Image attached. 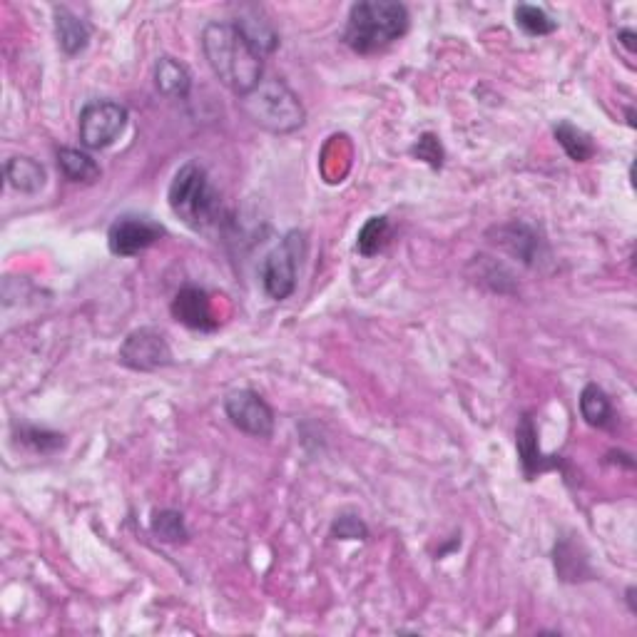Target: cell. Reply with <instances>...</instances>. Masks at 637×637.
<instances>
[{"mask_svg":"<svg viewBox=\"0 0 637 637\" xmlns=\"http://www.w3.org/2000/svg\"><path fill=\"white\" fill-rule=\"evenodd\" d=\"M202 50L219 83L237 98L252 93L264 80V60L234 23H207Z\"/></svg>","mask_w":637,"mask_h":637,"instance_id":"1","label":"cell"},{"mask_svg":"<svg viewBox=\"0 0 637 637\" xmlns=\"http://www.w3.org/2000/svg\"><path fill=\"white\" fill-rule=\"evenodd\" d=\"M409 10L394 0H364L351 5L344 28V43L354 53L371 55L386 50L409 33Z\"/></svg>","mask_w":637,"mask_h":637,"instance_id":"2","label":"cell"},{"mask_svg":"<svg viewBox=\"0 0 637 637\" xmlns=\"http://www.w3.org/2000/svg\"><path fill=\"white\" fill-rule=\"evenodd\" d=\"M239 103L254 125L274 132V135H289V132L299 130L307 120L302 100L284 80L277 78L262 80L252 93L239 98Z\"/></svg>","mask_w":637,"mask_h":637,"instance_id":"3","label":"cell"},{"mask_svg":"<svg viewBox=\"0 0 637 637\" xmlns=\"http://www.w3.org/2000/svg\"><path fill=\"white\" fill-rule=\"evenodd\" d=\"M167 202L172 212L195 232H205L219 217V195L200 162H187L175 172Z\"/></svg>","mask_w":637,"mask_h":637,"instance_id":"4","label":"cell"},{"mask_svg":"<svg viewBox=\"0 0 637 637\" xmlns=\"http://www.w3.org/2000/svg\"><path fill=\"white\" fill-rule=\"evenodd\" d=\"M307 242H304L302 232H289L282 239L279 247H274L272 252L264 257L262 262V287L267 292L269 299L274 302H284L294 294L297 289V272L299 262H302V254Z\"/></svg>","mask_w":637,"mask_h":637,"instance_id":"5","label":"cell"},{"mask_svg":"<svg viewBox=\"0 0 637 637\" xmlns=\"http://www.w3.org/2000/svg\"><path fill=\"white\" fill-rule=\"evenodd\" d=\"M127 110L112 100H93L83 107L78 120V135L88 150H105L125 132Z\"/></svg>","mask_w":637,"mask_h":637,"instance_id":"6","label":"cell"},{"mask_svg":"<svg viewBox=\"0 0 637 637\" xmlns=\"http://www.w3.org/2000/svg\"><path fill=\"white\" fill-rule=\"evenodd\" d=\"M117 359L125 369L132 371H157L172 364V349L167 344L165 334L152 326H142L125 336Z\"/></svg>","mask_w":637,"mask_h":637,"instance_id":"7","label":"cell"},{"mask_svg":"<svg viewBox=\"0 0 637 637\" xmlns=\"http://www.w3.org/2000/svg\"><path fill=\"white\" fill-rule=\"evenodd\" d=\"M162 237H165V227L160 222L150 217H137V214H125L110 224L107 247L115 257H135L160 242Z\"/></svg>","mask_w":637,"mask_h":637,"instance_id":"8","label":"cell"},{"mask_svg":"<svg viewBox=\"0 0 637 637\" xmlns=\"http://www.w3.org/2000/svg\"><path fill=\"white\" fill-rule=\"evenodd\" d=\"M224 414L239 431L254 438H269L274 433V411L257 391L237 389L224 399Z\"/></svg>","mask_w":637,"mask_h":637,"instance_id":"9","label":"cell"},{"mask_svg":"<svg viewBox=\"0 0 637 637\" xmlns=\"http://www.w3.org/2000/svg\"><path fill=\"white\" fill-rule=\"evenodd\" d=\"M172 317L195 331H214L219 326L210 294L200 287H185L177 292L175 302H172Z\"/></svg>","mask_w":637,"mask_h":637,"instance_id":"10","label":"cell"},{"mask_svg":"<svg viewBox=\"0 0 637 637\" xmlns=\"http://www.w3.org/2000/svg\"><path fill=\"white\" fill-rule=\"evenodd\" d=\"M516 448H518V458H521L523 473H526L528 481H533V478L540 476V473L553 471V468L560 466V458L545 456V453L540 451L538 431H535L533 419L528 414L518 421Z\"/></svg>","mask_w":637,"mask_h":637,"instance_id":"11","label":"cell"},{"mask_svg":"<svg viewBox=\"0 0 637 637\" xmlns=\"http://www.w3.org/2000/svg\"><path fill=\"white\" fill-rule=\"evenodd\" d=\"M493 232L498 234V239H493L496 244H501L506 252H511L513 257L523 259L526 264H535V257L540 254V239L538 234L533 232V227L523 222H513V224H503V227H496Z\"/></svg>","mask_w":637,"mask_h":637,"instance_id":"12","label":"cell"},{"mask_svg":"<svg viewBox=\"0 0 637 637\" xmlns=\"http://www.w3.org/2000/svg\"><path fill=\"white\" fill-rule=\"evenodd\" d=\"M55 35L65 55H78L90 43V25L68 8H55Z\"/></svg>","mask_w":637,"mask_h":637,"instance_id":"13","label":"cell"},{"mask_svg":"<svg viewBox=\"0 0 637 637\" xmlns=\"http://www.w3.org/2000/svg\"><path fill=\"white\" fill-rule=\"evenodd\" d=\"M5 180L15 192L38 195L45 187V167L33 157H10L5 162Z\"/></svg>","mask_w":637,"mask_h":637,"instance_id":"14","label":"cell"},{"mask_svg":"<svg viewBox=\"0 0 637 637\" xmlns=\"http://www.w3.org/2000/svg\"><path fill=\"white\" fill-rule=\"evenodd\" d=\"M155 85L165 98L185 100L192 90V75L175 58H160L155 63Z\"/></svg>","mask_w":637,"mask_h":637,"instance_id":"15","label":"cell"},{"mask_svg":"<svg viewBox=\"0 0 637 637\" xmlns=\"http://www.w3.org/2000/svg\"><path fill=\"white\" fill-rule=\"evenodd\" d=\"M58 165L70 182L93 185V182L100 180V165L88 155V152L73 150V147H60Z\"/></svg>","mask_w":637,"mask_h":637,"instance_id":"16","label":"cell"},{"mask_svg":"<svg viewBox=\"0 0 637 637\" xmlns=\"http://www.w3.org/2000/svg\"><path fill=\"white\" fill-rule=\"evenodd\" d=\"M553 135H555V140H558V145L565 150V155H568L573 162L593 160V155H595L593 137H590L585 130H580V127H575L573 122H568V120L558 122L553 130Z\"/></svg>","mask_w":637,"mask_h":637,"instance_id":"17","label":"cell"},{"mask_svg":"<svg viewBox=\"0 0 637 637\" xmlns=\"http://www.w3.org/2000/svg\"><path fill=\"white\" fill-rule=\"evenodd\" d=\"M580 414L585 424L593 428H608L613 421V406H610L608 394L598 384H588L580 394Z\"/></svg>","mask_w":637,"mask_h":637,"instance_id":"18","label":"cell"},{"mask_svg":"<svg viewBox=\"0 0 637 637\" xmlns=\"http://www.w3.org/2000/svg\"><path fill=\"white\" fill-rule=\"evenodd\" d=\"M389 237H391L389 219L386 217L366 219L364 227L359 229V237H356V252H359L361 257H374V254H379L381 249L386 247Z\"/></svg>","mask_w":637,"mask_h":637,"instance_id":"19","label":"cell"},{"mask_svg":"<svg viewBox=\"0 0 637 637\" xmlns=\"http://www.w3.org/2000/svg\"><path fill=\"white\" fill-rule=\"evenodd\" d=\"M234 25L242 30L244 38H247L249 43L257 48V53L262 55V58L267 53H274V50H277L279 35L274 33V28L269 20H257V18H247V15H242V18H239Z\"/></svg>","mask_w":637,"mask_h":637,"instance_id":"20","label":"cell"},{"mask_svg":"<svg viewBox=\"0 0 637 637\" xmlns=\"http://www.w3.org/2000/svg\"><path fill=\"white\" fill-rule=\"evenodd\" d=\"M516 25L523 30L526 35H533V38H540V35H550L558 30V23L545 13L538 5H528L521 3L516 8Z\"/></svg>","mask_w":637,"mask_h":637,"instance_id":"21","label":"cell"},{"mask_svg":"<svg viewBox=\"0 0 637 637\" xmlns=\"http://www.w3.org/2000/svg\"><path fill=\"white\" fill-rule=\"evenodd\" d=\"M152 533L162 543H185L190 538V531L185 526V516L180 511H157L152 516Z\"/></svg>","mask_w":637,"mask_h":637,"instance_id":"22","label":"cell"},{"mask_svg":"<svg viewBox=\"0 0 637 637\" xmlns=\"http://www.w3.org/2000/svg\"><path fill=\"white\" fill-rule=\"evenodd\" d=\"M18 441L25 443V446H30L33 451H40V453H53L58 451V448H63V436L55 431H48V428H38V426H18Z\"/></svg>","mask_w":637,"mask_h":637,"instance_id":"23","label":"cell"},{"mask_svg":"<svg viewBox=\"0 0 637 637\" xmlns=\"http://www.w3.org/2000/svg\"><path fill=\"white\" fill-rule=\"evenodd\" d=\"M369 535V528L354 513H341L336 521L331 523V538L336 540H364Z\"/></svg>","mask_w":637,"mask_h":637,"instance_id":"24","label":"cell"},{"mask_svg":"<svg viewBox=\"0 0 637 637\" xmlns=\"http://www.w3.org/2000/svg\"><path fill=\"white\" fill-rule=\"evenodd\" d=\"M411 155L416 157V160H424L426 165H431L433 170H438V167L443 165V147H441V140H438L433 132H426V135L419 137V142H416L414 147H411Z\"/></svg>","mask_w":637,"mask_h":637,"instance_id":"25","label":"cell"},{"mask_svg":"<svg viewBox=\"0 0 637 637\" xmlns=\"http://www.w3.org/2000/svg\"><path fill=\"white\" fill-rule=\"evenodd\" d=\"M618 40L625 45V48L630 50V53H635V50H637V43H635L637 35H635V30H620Z\"/></svg>","mask_w":637,"mask_h":637,"instance_id":"26","label":"cell"},{"mask_svg":"<svg viewBox=\"0 0 637 637\" xmlns=\"http://www.w3.org/2000/svg\"><path fill=\"white\" fill-rule=\"evenodd\" d=\"M628 603H630V610H633V613H637V605H635V588H628Z\"/></svg>","mask_w":637,"mask_h":637,"instance_id":"27","label":"cell"}]
</instances>
